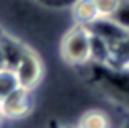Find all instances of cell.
I'll return each instance as SVG.
<instances>
[{
  "label": "cell",
  "instance_id": "6da1fadb",
  "mask_svg": "<svg viewBox=\"0 0 129 128\" xmlns=\"http://www.w3.org/2000/svg\"><path fill=\"white\" fill-rule=\"evenodd\" d=\"M62 59L73 66L91 62V31L88 26L75 24L66 32L61 43Z\"/></svg>",
  "mask_w": 129,
  "mask_h": 128
},
{
  "label": "cell",
  "instance_id": "7a4b0ae2",
  "mask_svg": "<svg viewBox=\"0 0 129 128\" xmlns=\"http://www.w3.org/2000/svg\"><path fill=\"white\" fill-rule=\"evenodd\" d=\"M101 75V85L107 90L118 102L129 107V71L127 69H115L108 66L92 64Z\"/></svg>",
  "mask_w": 129,
  "mask_h": 128
},
{
  "label": "cell",
  "instance_id": "3957f363",
  "mask_svg": "<svg viewBox=\"0 0 129 128\" xmlns=\"http://www.w3.org/2000/svg\"><path fill=\"white\" fill-rule=\"evenodd\" d=\"M13 69L16 72L19 87L29 91H32L43 77V62L40 56L30 48L26 50V53L21 56V59L16 62Z\"/></svg>",
  "mask_w": 129,
  "mask_h": 128
},
{
  "label": "cell",
  "instance_id": "277c9868",
  "mask_svg": "<svg viewBox=\"0 0 129 128\" xmlns=\"http://www.w3.org/2000/svg\"><path fill=\"white\" fill-rule=\"evenodd\" d=\"M32 111V96L29 90L16 88L13 93L0 99V112L7 120H19L30 114Z\"/></svg>",
  "mask_w": 129,
  "mask_h": 128
},
{
  "label": "cell",
  "instance_id": "5b68a950",
  "mask_svg": "<svg viewBox=\"0 0 129 128\" xmlns=\"http://www.w3.org/2000/svg\"><path fill=\"white\" fill-rule=\"evenodd\" d=\"M89 31H91L94 35L104 38L108 45H115V43L126 40L129 38V32L126 29H123L116 21H113L112 18H104L99 16L94 23L89 24Z\"/></svg>",
  "mask_w": 129,
  "mask_h": 128
},
{
  "label": "cell",
  "instance_id": "8992f818",
  "mask_svg": "<svg viewBox=\"0 0 129 128\" xmlns=\"http://www.w3.org/2000/svg\"><path fill=\"white\" fill-rule=\"evenodd\" d=\"M0 47H2L3 56H5V62L11 69L16 66V62L21 59V56L27 50V47L22 42H19L16 37H11L2 31H0Z\"/></svg>",
  "mask_w": 129,
  "mask_h": 128
},
{
  "label": "cell",
  "instance_id": "52a82bcc",
  "mask_svg": "<svg viewBox=\"0 0 129 128\" xmlns=\"http://www.w3.org/2000/svg\"><path fill=\"white\" fill-rule=\"evenodd\" d=\"M72 16L75 24L89 26L99 18V11L94 0H73L72 2Z\"/></svg>",
  "mask_w": 129,
  "mask_h": 128
},
{
  "label": "cell",
  "instance_id": "ba28073f",
  "mask_svg": "<svg viewBox=\"0 0 129 128\" xmlns=\"http://www.w3.org/2000/svg\"><path fill=\"white\" fill-rule=\"evenodd\" d=\"M78 125L83 128H107L110 126V119L107 117L105 112L91 109L81 115V119L78 120Z\"/></svg>",
  "mask_w": 129,
  "mask_h": 128
},
{
  "label": "cell",
  "instance_id": "9c48e42d",
  "mask_svg": "<svg viewBox=\"0 0 129 128\" xmlns=\"http://www.w3.org/2000/svg\"><path fill=\"white\" fill-rule=\"evenodd\" d=\"M16 88H19V82L14 69L8 66L0 67V99H3L10 93H13Z\"/></svg>",
  "mask_w": 129,
  "mask_h": 128
},
{
  "label": "cell",
  "instance_id": "30bf717a",
  "mask_svg": "<svg viewBox=\"0 0 129 128\" xmlns=\"http://www.w3.org/2000/svg\"><path fill=\"white\" fill-rule=\"evenodd\" d=\"M110 18L129 32V0H121L118 8L115 10V13Z\"/></svg>",
  "mask_w": 129,
  "mask_h": 128
},
{
  "label": "cell",
  "instance_id": "8fae6325",
  "mask_svg": "<svg viewBox=\"0 0 129 128\" xmlns=\"http://www.w3.org/2000/svg\"><path fill=\"white\" fill-rule=\"evenodd\" d=\"M120 2L121 0H94L99 16H104V18H110L115 13V10L118 8Z\"/></svg>",
  "mask_w": 129,
  "mask_h": 128
},
{
  "label": "cell",
  "instance_id": "7c38bea8",
  "mask_svg": "<svg viewBox=\"0 0 129 128\" xmlns=\"http://www.w3.org/2000/svg\"><path fill=\"white\" fill-rule=\"evenodd\" d=\"M7 62H5V56H3V51H2V47H0V67H5Z\"/></svg>",
  "mask_w": 129,
  "mask_h": 128
},
{
  "label": "cell",
  "instance_id": "4fadbf2b",
  "mask_svg": "<svg viewBox=\"0 0 129 128\" xmlns=\"http://www.w3.org/2000/svg\"><path fill=\"white\" fill-rule=\"evenodd\" d=\"M48 2H51V3H53V2H62V0H48ZM66 2H70V3H72L73 0H64V3H66Z\"/></svg>",
  "mask_w": 129,
  "mask_h": 128
},
{
  "label": "cell",
  "instance_id": "5bb4252c",
  "mask_svg": "<svg viewBox=\"0 0 129 128\" xmlns=\"http://www.w3.org/2000/svg\"><path fill=\"white\" fill-rule=\"evenodd\" d=\"M5 119H3V115H2V112H0V123H2V122H3Z\"/></svg>",
  "mask_w": 129,
  "mask_h": 128
},
{
  "label": "cell",
  "instance_id": "9a60e30c",
  "mask_svg": "<svg viewBox=\"0 0 129 128\" xmlns=\"http://www.w3.org/2000/svg\"><path fill=\"white\" fill-rule=\"evenodd\" d=\"M126 69H127V71H129V64H127V66H126Z\"/></svg>",
  "mask_w": 129,
  "mask_h": 128
}]
</instances>
